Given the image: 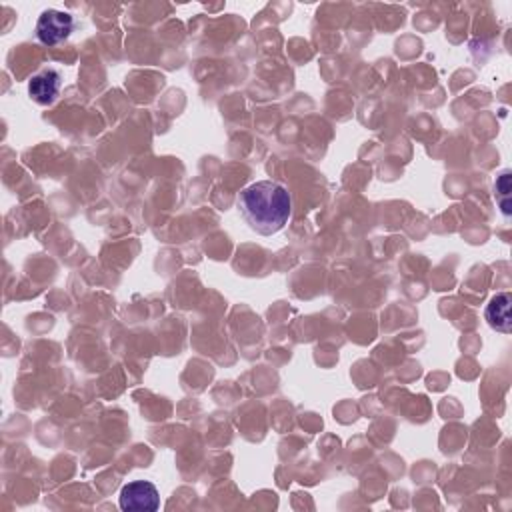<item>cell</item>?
<instances>
[{"instance_id":"1","label":"cell","mask_w":512,"mask_h":512,"mask_svg":"<svg viewBox=\"0 0 512 512\" xmlns=\"http://www.w3.org/2000/svg\"><path fill=\"white\" fill-rule=\"evenodd\" d=\"M238 210L254 233L272 236L287 226L293 215V197L285 184L260 181L238 194Z\"/></svg>"},{"instance_id":"2","label":"cell","mask_w":512,"mask_h":512,"mask_svg":"<svg viewBox=\"0 0 512 512\" xmlns=\"http://www.w3.org/2000/svg\"><path fill=\"white\" fill-rule=\"evenodd\" d=\"M119 505L125 512H154L161 508V494L153 482L135 481L122 489Z\"/></svg>"},{"instance_id":"3","label":"cell","mask_w":512,"mask_h":512,"mask_svg":"<svg viewBox=\"0 0 512 512\" xmlns=\"http://www.w3.org/2000/svg\"><path fill=\"white\" fill-rule=\"evenodd\" d=\"M73 31L75 19L68 13L50 8V11H44L39 16L37 37L42 44H47V47H55V44L66 40Z\"/></svg>"},{"instance_id":"4","label":"cell","mask_w":512,"mask_h":512,"mask_svg":"<svg viewBox=\"0 0 512 512\" xmlns=\"http://www.w3.org/2000/svg\"><path fill=\"white\" fill-rule=\"evenodd\" d=\"M60 84H63V76H60L58 70L47 68L31 78L29 94L32 96L34 102L44 104V107H47V104H52L58 99Z\"/></svg>"},{"instance_id":"5","label":"cell","mask_w":512,"mask_h":512,"mask_svg":"<svg viewBox=\"0 0 512 512\" xmlns=\"http://www.w3.org/2000/svg\"><path fill=\"white\" fill-rule=\"evenodd\" d=\"M510 308H512L510 293H500L490 298V303L487 305V311H484V319H487L492 331L502 332V334H508L512 331Z\"/></svg>"},{"instance_id":"6","label":"cell","mask_w":512,"mask_h":512,"mask_svg":"<svg viewBox=\"0 0 512 512\" xmlns=\"http://www.w3.org/2000/svg\"><path fill=\"white\" fill-rule=\"evenodd\" d=\"M510 171L505 169L497 174V184H494V197H497V205L500 207V213L507 218L510 216Z\"/></svg>"}]
</instances>
